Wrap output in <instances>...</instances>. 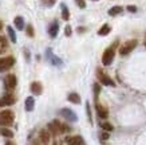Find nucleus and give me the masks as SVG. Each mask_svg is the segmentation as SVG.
Here are the masks:
<instances>
[{
    "label": "nucleus",
    "instance_id": "nucleus-1",
    "mask_svg": "<svg viewBox=\"0 0 146 145\" xmlns=\"http://www.w3.org/2000/svg\"><path fill=\"white\" fill-rule=\"evenodd\" d=\"M13 122V113L11 110H3L0 112V126L7 128L9 125H12Z\"/></svg>",
    "mask_w": 146,
    "mask_h": 145
},
{
    "label": "nucleus",
    "instance_id": "nucleus-2",
    "mask_svg": "<svg viewBox=\"0 0 146 145\" xmlns=\"http://www.w3.org/2000/svg\"><path fill=\"white\" fill-rule=\"evenodd\" d=\"M137 44H138V42L135 39H131V40L125 42V43L119 47V54L121 55H127L130 51H133L134 48L137 47Z\"/></svg>",
    "mask_w": 146,
    "mask_h": 145
},
{
    "label": "nucleus",
    "instance_id": "nucleus-3",
    "mask_svg": "<svg viewBox=\"0 0 146 145\" xmlns=\"http://www.w3.org/2000/svg\"><path fill=\"white\" fill-rule=\"evenodd\" d=\"M114 55H115L114 47L107 48L106 51L103 53V55H102V63H103L105 66H109V65H111V62H113V59H114Z\"/></svg>",
    "mask_w": 146,
    "mask_h": 145
},
{
    "label": "nucleus",
    "instance_id": "nucleus-4",
    "mask_svg": "<svg viewBox=\"0 0 146 145\" xmlns=\"http://www.w3.org/2000/svg\"><path fill=\"white\" fill-rule=\"evenodd\" d=\"M97 77H98V79L101 81V84L106 85V86H115L114 81H113V79H111L107 74H105L101 69H98V70H97Z\"/></svg>",
    "mask_w": 146,
    "mask_h": 145
},
{
    "label": "nucleus",
    "instance_id": "nucleus-5",
    "mask_svg": "<svg viewBox=\"0 0 146 145\" xmlns=\"http://www.w3.org/2000/svg\"><path fill=\"white\" fill-rule=\"evenodd\" d=\"M60 126H62V122L55 120V121H52V122H50L47 125V129H48V132L52 136H58V134H60Z\"/></svg>",
    "mask_w": 146,
    "mask_h": 145
},
{
    "label": "nucleus",
    "instance_id": "nucleus-6",
    "mask_svg": "<svg viewBox=\"0 0 146 145\" xmlns=\"http://www.w3.org/2000/svg\"><path fill=\"white\" fill-rule=\"evenodd\" d=\"M16 84H18V79L13 74H8L4 79V86L7 90H12V89L16 88Z\"/></svg>",
    "mask_w": 146,
    "mask_h": 145
},
{
    "label": "nucleus",
    "instance_id": "nucleus-7",
    "mask_svg": "<svg viewBox=\"0 0 146 145\" xmlns=\"http://www.w3.org/2000/svg\"><path fill=\"white\" fill-rule=\"evenodd\" d=\"M13 63H15V58L13 57H7V58L0 59V71L8 70L9 67L13 66Z\"/></svg>",
    "mask_w": 146,
    "mask_h": 145
},
{
    "label": "nucleus",
    "instance_id": "nucleus-8",
    "mask_svg": "<svg viewBox=\"0 0 146 145\" xmlns=\"http://www.w3.org/2000/svg\"><path fill=\"white\" fill-rule=\"evenodd\" d=\"M60 114L64 117L66 120H68V121H71V122H75L76 120H78V117H76V114L72 112L71 109H68V108H64V109L60 110Z\"/></svg>",
    "mask_w": 146,
    "mask_h": 145
},
{
    "label": "nucleus",
    "instance_id": "nucleus-9",
    "mask_svg": "<svg viewBox=\"0 0 146 145\" xmlns=\"http://www.w3.org/2000/svg\"><path fill=\"white\" fill-rule=\"evenodd\" d=\"M50 138H51V133L48 132V129H42L39 132V141L43 142L44 145H47L50 142Z\"/></svg>",
    "mask_w": 146,
    "mask_h": 145
},
{
    "label": "nucleus",
    "instance_id": "nucleus-10",
    "mask_svg": "<svg viewBox=\"0 0 146 145\" xmlns=\"http://www.w3.org/2000/svg\"><path fill=\"white\" fill-rule=\"evenodd\" d=\"M64 141H66L67 145H83L82 137H79V136H68V137H66Z\"/></svg>",
    "mask_w": 146,
    "mask_h": 145
},
{
    "label": "nucleus",
    "instance_id": "nucleus-11",
    "mask_svg": "<svg viewBox=\"0 0 146 145\" xmlns=\"http://www.w3.org/2000/svg\"><path fill=\"white\" fill-rule=\"evenodd\" d=\"M13 102H15V97L12 96V94H5L1 100H0V108L1 106H9L12 105Z\"/></svg>",
    "mask_w": 146,
    "mask_h": 145
},
{
    "label": "nucleus",
    "instance_id": "nucleus-12",
    "mask_svg": "<svg viewBox=\"0 0 146 145\" xmlns=\"http://www.w3.org/2000/svg\"><path fill=\"white\" fill-rule=\"evenodd\" d=\"M58 31H59V24H58V22H52L48 27V35L51 36V38H55V36L58 35Z\"/></svg>",
    "mask_w": 146,
    "mask_h": 145
},
{
    "label": "nucleus",
    "instance_id": "nucleus-13",
    "mask_svg": "<svg viewBox=\"0 0 146 145\" xmlns=\"http://www.w3.org/2000/svg\"><path fill=\"white\" fill-rule=\"evenodd\" d=\"M31 92L36 96H40L42 92H43V88H42V84L40 82H32L31 84Z\"/></svg>",
    "mask_w": 146,
    "mask_h": 145
},
{
    "label": "nucleus",
    "instance_id": "nucleus-14",
    "mask_svg": "<svg viewBox=\"0 0 146 145\" xmlns=\"http://www.w3.org/2000/svg\"><path fill=\"white\" fill-rule=\"evenodd\" d=\"M26 110L27 112H32L34 108H35V100H34V97H27L26 98Z\"/></svg>",
    "mask_w": 146,
    "mask_h": 145
},
{
    "label": "nucleus",
    "instance_id": "nucleus-15",
    "mask_svg": "<svg viewBox=\"0 0 146 145\" xmlns=\"http://www.w3.org/2000/svg\"><path fill=\"white\" fill-rule=\"evenodd\" d=\"M97 113L98 116L101 117V118H107V116H109V112H107L106 108H103L102 105L97 104Z\"/></svg>",
    "mask_w": 146,
    "mask_h": 145
},
{
    "label": "nucleus",
    "instance_id": "nucleus-16",
    "mask_svg": "<svg viewBox=\"0 0 146 145\" xmlns=\"http://www.w3.org/2000/svg\"><path fill=\"white\" fill-rule=\"evenodd\" d=\"M47 57L51 59V63H52V65H56V66L62 65V61H60L59 58H56V57H54V55H52V53H51V48H48V50H47Z\"/></svg>",
    "mask_w": 146,
    "mask_h": 145
},
{
    "label": "nucleus",
    "instance_id": "nucleus-17",
    "mask_svg": "<svg viewBox=\"0 0 146 145\" xmlns=\"http://www.w3.org/2000/svg\"><path fill=\"white\" fill-rule=\"evenodd\" d=\"M13 23H15V27H16L18 30L23 31V28H24V19H23L22 16H16L15 20H13Z\"/></svg>",
    "mask_w": 146,
    "mask_h": 145
},
{
    "label": "nucleus",
    "instance_id": "nucleus-18",
    "mask_svg": "<svg viewBox=\"0 0 146 145\" xmlns=\"http://www.w3.org/2000/svg\"><path fill=\"white\" fill-rule=\"evenodd\" d=\"M122 12V7L121 5H114V7H111L109 9V15L110 16H117V15H119Z\"/></svg>",
    "mask_w": 146,
    "mask_h": 145
},
{
    "label": "nucleus",
    "instance_id": "nucleus-19",
    "mask_svg": "<svg viewBox=\"0 0 146 145\" xmlns=\"http://www.w3.org/2000/svg\"><path fill=\"white\" fill-rule=\"evenodd\" d=\"M110 26H109V24H103V26L101 27V28H99V30H98V35H101V36H106L107 34H109V32H110Z\"/></svg>",
    "mask_w": 146,
    "mask_h": 145
},
{
    "label": "nucleus",
    "instance_id": "nucleus-20",
    "mask_svg": "<svg viewBox=\"0 0 146 145\" xmlns=\"http://www.w3.org/2000/svg\"><path fill=\"white\" fill-rule=\"evenodd\" d=\"M67 98H68V101L72 102V104H80V97H79V94H76V93H70Z\"/></svg>",
    "mask_w": 146,
    "mask_h": 145
},
{
    "label": "nucleus",
    "instance_id": "nucleus-21",
    "mask_svg": "<svg viewBox=\"0 0 146 145\" xmlns=\"http://www.w3.org/2000/svg\"><path fill=\"white\" fill-rule=\"evenodd\" d=\"M0 134L7 137V138H12L13 137V132L12 130H9L8 128H0Z\"/></svg>",
    "mask_w": 146,
    "mask_h": 145
},
{
    "label": "nucleus",
    "instance_id": "nucleus-22",
    "mask_svg": "<svg viewBox=\"0 0 146 145\" xmlns=\"http://www.w3.org/2000/svg\"><path fill=\"white\" fill-rule=\"evenodd\" d=\"M7 32H8L9 39L12 40V43H16V42H18V38H16V34H15V31L12 30V27L11 26L7 27Z\"/></svg>",
    "mask_w": 146,
    "mask_h": 145
},
{
    "label": "nucleus",
    "instance_id": "nucleus-23",
    "mask_svg": "<svg viewBox=\"0 0 146 145\" xmlns=\"http://www.w3.org/2000/svg\"><path fill=\"white\" fill-rule=\"evenodd\" d=\"M60 7H62V18H63V20H68V19H70V11H68V8L66 7V4H60Z\"/></svg>",
    "mask_w": 146,
    "mask_h": 145
},
{
    "label": "nucleus",
    "instance_id": "nucleus-24",
    "mask_svg": "<svg viewBox=\"0 0 146 145\" xmlns=\"http://www.w3.org/2000/svg\"><path fill=\"white\" fill-rule=\"evenodd\" d=\"M8 47V43H7V39L4 36H0V54L4 53V50H7Z\"/></svg>",
    "mask_w": 146,
    "mask_h": 145
},
{
    "label": "nucleus",
    "instance_id": "nucleus-25",
    "mask_svg": "<svg viewBox=\"0 0 146 145\" xmlns=\"http://www.w3.org/2000/svg\"><path fill=\"white\" fill-rule=\"evenodd\" d=\"M101 128L105 130V132H111L114 128H113V125H111L110 122H102L101 124Z\"/></svg>",
    "mask_w": 146,
    "mask_h": 145
},
{
    "label": "nucleus",
    "instance_id": "nucleus-26",
    "mask_svg": "<svg viewBox=\"0 0 146 145\" xmlns=\"http://www.w3.org/2000/svg\"><path fill=\"white\" fill-rule=\"evenodd\" d=\"M26 32H27V35L30 36V38H32L34 34H35V32H34V27H32L31 24H28V26L26 27Z\"/></svg>",
    "mask_w": 146,
    "mask_h": 145
},
{
    "label": "nucleus",
    "instance_id": "nucleus-27",
    "mask_svg": "<svg viewBox=\"0 0 146 145\" xmlns=\"http://www.w3.org/2000/svg\"><path fill=\"white\" fill-rule=\"evenodd\" d=\"M99 92H101V86L98 84L94 85V97H95V101L98 100V96H99Z\"/></svg>",
    "mask_w": 146,
    "mask_h": 145
},
{
    "label": "nucleus",
    "instance_id": "nucleus-28",
    "mask_svg": "<svg viewBox=\"0 0 146 145\" xmlns=\"http://www.w3.org/2000/svg\"><path fill=\"white\" fill-rule=\"evenodd\" d=\"M75 3L78 4L79 8H84V7H86V1H84V0H75Z\"/></svg>",
    "mask_w": 146,
    "mask_h": 145
},
{
    "label": "nucleus",
    "instance_id": "nucleus-29",
    "mask_svg": "<svg viewBox=\"0 0 146 145\" xmlns=\"http://www.w3.org/2000/svg\"><path fill=\"white\" fill-rule=\"evenodd\" d=\"M101 140H102V141L109 140V132H103V133H101Z\"/></svg>",
    "mask_w": 146,
    "mask_h": 145
},
{
    "label": "nucleus",
    "instance_id": "nucleus-30",
    "mask_svg": "<svg viewBox=\"0 0 146 145\" xmlns=\"http://www.w3.org/2000/svg\"><path fill=\"white\" fill-rule=\"evenodd\" d=\"M86 110H87V116H89V121H90V122H93V120H91V112H90V105H89V104H86Z\"/></svg>",
    "mask_w": 146,
    "mask_h": 145
},
{
    "label": "nucleus",
    "instance_id": "nucleus-31",
    "mask_svg": "<svg viewBox=\"0 0 146 145\" xmlns=\"http://www.w3.org/2000/svg\"><path fill=\"white\" fill-rule=\"evenodd\" d=\"M64 34H66V36L71 35V27L70 26H66V28H64Z\"/></svg>",
    "mask_w": 146,
    "mask_h": 145
},
{
    "label": "nucleus",
    "instance_id": "nucleus-32",
    "mask_svg": "<svg viewBox=\"0 0 146 145\" xmlns=\"http://www.w3.org/2000/svg\"><path fill=\"white\" fill-rule=\"evenodd\" d=\"M127 11L129 12H137V7H135V5H129Z\"/></svg>",
    "mask_w": 146,
    "mask_h": 145
},
{
    "label": "nucleus",
    "instance_id": "nucleus-33",
    "mask_svg": "<svg viewBox=\"0 0 146 145\" xmlns=\"http://www.w3.org/2000/svg\"><path fill=\"white\" fill-rule=\"evenodd\" d=\"M43 1H47L48 5H51V4H54V1H55V0H43Z\"/></svg>",
    "mask_w": 146,
    "mask_h": 145
},
{
    "label": "nucleus",
    "instance_id": "nucleus-34",
    "mask_svg": "<svg viewBox=\"0 0 146 145\" xmlns=\"http://www.w3.org/2000/svg\"><path fill=\"white\" fill-rule=\"evenodd\" d=\"M5 145H15V144H13L12 141H7V142H5Z\"/></svg>",
    "mask_w": 146,
    "mask_h": 145
},
{
    "label": "nucleus",
    "instance_id": "nucleus-35",
    "mask_svg": "<svg viewBox=\"0 0 146 145\" xmlns=\"http://www.w3.org/2000/svg\"><path fill=\"white\" fill-rule=\"evenodd\" d=\"M32 145H40V142H39V141H34V142H32Z\"/></svg>",
    "mask_w": 146,
    "mask_h": 145
},
{
    "label": "nucleus",
    "instance_id": "nucleus-36",
    "mask_svg": "<svg viewBox=\"0 0 146 145\" xmlns=\"http://www.w3.org/2000/svg\"><path fill=\"white\" fill-rule=\"evenodd\" d=\"M1 28H3V22L0 20V30H1Z\"/></svg>",
    "mask_w": 146,
    "mask_h": 145
},
{
    "label": "nucleus",
    "instance_id": "nucleus-37",
    "mask_svg": "<svg viewBox=\"0 0 146 145\" xmlns=\"http://www.w3.org/2000/svg\"><path fill=\"white\" fill-rule=\"evenodd\" d=\"M54 145H58V144H56V142H54Z\"/></svg>",
    "mask_w": 146,
    "mask_h": 145
},
{
    "label": "nucleus",
    "instance_id": "nucleus-38",
    "mask_svg": "<svg viewBox=\"0 0 146 145\" xmlns=\"http://www.w3.org/2000/svg\"><path fill=\"white\" fill-rule=\"evenodd\" d=\"M94 1H97V0H94Z\"/></svg>",
    "mask_w": 146,
    "mask_h": 145
}]
</instances>
